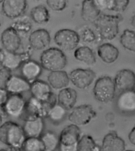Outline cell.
<instances>
[{"instance_id": "obj_1", "label": "cell", "mask_w": 135, "mask_h": 151, "mask_svg": "<svg viewBox=\"0 0 135 151\" xmlns=\"http://www.w3.org/2000/svg\"><path fill=\"white\" fill-rule=\"evenodd\" d=\"M23 127L12 121L4 122L0 127V140L10 149H21L26 139Z\"/></svg>"}, {"instance_id": "obj_2", "label": "cell", "mask_w": 135, "mask_h": 151, "mask_svg": "<svg viewBox=\"0 0 135 151\" xmlns=\"http://www.w3.org/2000/svg\"><path fill=\"white\" fill-rule=\"evenodd\" d=\"M123 19L120 14L100 15L94 22L100 38L108 40L115 39L119 32V24Z\"/></svg>"}, {"instance_id": "obj_3", "label": "cell", "mask_w": 135, "mask_h": 151, "mask_svg": "<svg viewBox=\"0 0 135 151\" xmlns=\"http://www.w3.org/2000/svg\"><path fill=\"white\" fill-rule=\"evenodd\" d=\"M40 65L43 68L52 72L62 70L67 64L66 55L61 50L51 47L44 50L40 57Z\"/></svg>"}, {"instance_id": "obj_4", "label": "cell", "mask_w": 135, "mask_h": 151, "mask_svg": "<svg viewBox=\"0 0 135 151\" xmlns=\"http://www.w3.org/2000/svg\"><path fill=\"white\" fill-rule=\"evenodd\" d=\"M31 46L24 52L21 53H12L1 48L0 52L1 66L12 71L16 70L21 67L26 61L30 60L32 50Z\"/></svg>"}, {"instance_id": "obj_5", "label": "cell", "mask_w": 135, "mask_h": 151, "mask_svg": "<svg viewBox=\"0 0 135 151\" xmlns=\"http://www.w3.org/2000/svg\"><path fill=\"white\" fill-rule=\"evenodd\" d=\"M116 89L114 81L109 76H104L96 81L93 93L95 99L98 101L107 103L113 99Z\"/></svg>"}, {"instance_id": "obj_6", "label": "cell", "mask_w": 135, "mask_h": 151, "mask_svg": "<svg viewBox=\"0 0 135 151\" xmlns=\"http://www.w3.org/2000/svg\"><path fill=\"white\" fill-rule=\"evenodd\" d=\"M53 39L56 45L61 49L71 51L77 47L80 42V37L76 31L64 29L57 31L54 35Z\"/></svg>"}, {"instance_id": "obj_7", "label": "cell", "mask_w": 135, "mask_h": 151, "mask_svg": "<svg viewBox=\"0 0 135 151\" xmlns=\"http://www.w3.org/2000/svg\"><path fill=\"white\" fill-rule=\"evenodd\" d=\"M96 116V112L91 105L82 104L72 109L68 115V119L77 126H84L89 124Z\"/></svg>"}, {"instance_id": "obj_8", "label": "cell", "mask_w": 135, "mask_h": 151, "mask_svg": "<svg viewBox=\"0 0 135 151\" xmlns=\"http://www.w3.org/2000/svg\"><path fill=\"white\" fill-rule=\"evenodd\" d=\"M49 110L43 102L31 97L26 101L21 119L24 122L47 117Z\"/></svg>"}, {"instance_id": "obj_9", "label": "cell", "mask_w": 135, "mask_h": 151, "mask_svg": "<svg viewBox=\"0 0 135 151\" xmlns=\"http://www.w3.org/2000/svg\"><path fill=\"white\" fill-rule=\"evenodd\" d=\"M69 75L72 84L80 89H87L96 77L95 72L91 70L80 68L72 70Z\"/></svg>"}, {"instance_id": "obj_10", "label": "cell", "mask_w": 135, "mask_h": 151, "mask_svg": "<svg viewBox=\"0 0 135 151\" xmlns=\"http://www.w3.org/2000/svg\"><path fill=\"white\" fill-rule=\"evenodd\" d=\"M27 6L25 0H4L2 3V11L8 18L16 19L23 16Z\"/></svg>"}, {"instance_id": "obj_11", "label": "cell", "mask_w": 135, "mask_h": 151, "mask_svg": "<svg viewBox=\"0 0 135 151\" xmlns=\"http://www.w3.org/2000/svg\"><path fill=\"white\" fill-rule=\"evenodd\" d=\"M26 101L22 94H10L4 107L8 116L20 118L25 109Z\"/></svg>"}, {"instance_id": "obj_12", "label": "cell", "mask_w": 135, "mask_h": 151, "mask_svg": "<svg viewBox=\"0 0 135 151\" xmlns=\"http://www.w3.org/2000/svg\"><path fill=\"white\" fill-rule=\"evenodd\" d=\"M1 42L3 49L12 53L17 52L21 46V37L11 26L2 32Z\"/></svg>"}, {"instance_id": "obj_13", "label": "cell", "mask_w": 135, "mask_h": 151, "mask_svg": "<svg viewBox=\"0 0 135 151\" xmlns=\"http://www.w3.org/2000/svg\"><path fill=\"white\" fill-rule=\"evenodd\" d=\"M114 82L116 88L122 92L134 90L135 73L130 70H122L116 74Z\"/></svg>"}, {"instance_id": "obj_14", "label": "cell", "mask_w": 135, "mask_h": 151, "mask_svg": "<svg viewBox=\"0 0 135 151\" xmlns=\"http://www.w3.org/2000/svg\"><path fill=\"white\" fill-rule=\"evenodd\" d=\"M30 46L32 49L43 50L47 49L51 42L48 31L44 29H38L31 32L29 37Z\"/></svg>"}, {"instance_id": "obj_15", "label": "cell", "mask_w": 135, "mask_h": 151, "mask_svg": "<svg viewBox=\"0 0 135 151\" xmlns=\"http://www.w3.org/2000/svg\"><path fill=\"white\" fill-rule=\"evenodd\" d=\"M79 127L73 124L66 126L61 131L59 136V145L72 146L78 145L81 138Z\"/></svg>"}, {"instance_id": "obj_16", "label": "cell", "mask_w": 135, "mask_h": 151, "mask_svg": "<svg viewBox=\"0 0 135 151\" xmlns=\"http://www.w3.org/2000/svg\"><path fill=\"white\" fill-rule=\"evenodd\" d=\"M30 91L32 97L42 102L47 101L53 93L49 84L39 80L31 83Z\"/></svg>"}, {"instance_id": "obj_17", "label": "cell", "mask_w": 135, "mask_h": 151, "mask_svg": "<svg viewBox=\"0 0 135 151\" xmlns=\"http://www.w3.org/2000/svg\"><path fill=\"white\" fill-rule=\"evenodd\" d=\"M42 72V67L41 65L33 60H29L26 61L21 67L22 77L30 84L38 80Z\"/></svg>"}, {"instance_id": "obj_18", "label": "cell", "mask_w": 135, "mask_h": 151, "mask_svg": "<svg viewBox=\"0 0 135 151\" xmlns=\"http://www.w3.org/2000/svg\"><path fill=\"white\" fill-rule=\"evenodd\" d=\"M4 88L10 94H22L30 90L31 84L22 76L12 75Z\"/></svg>"}, {"instance_id": "obj_19", "label": "cell", "mask_w": 135, "mask_h": 151, "mask_svg": "<svg viewBox=\"0 0 135 151\" xmlns=\"http://www.w3.org/2000/svg\"><path fill=\"white\" fill-rule=\"evenodd\" d=\"M118 110L124 113H131L135 111V91L122 92L116 102Z\"/></svg>"}, {"instance_id": "obj_20", "label": "cell", "mask_w": 135, "mask_h": 151, "mask_svg": "<svg viewBox=\"0 0 135 151\" xmlns=\"http://www.w3.org/2000/svg\"><path fill=\"white\" fill-rule=\"evenodd\" d=\"M125 142L115 132H110L106 134L102 141V151H124Z\"/></svg>"}, {"instance_id": "obj_21", "label": "cell", "mask_w": 135, "mask_h": 151, "mask_svg": "<svg viewBox=\"0 0 135 151\" xmlns=\"http://www.w3.org/2000/svg\"><path fill=\"white\" fill-rule=\"evenodd\" d=\"M101 9L97 1H84L81 10V16L82 19L86 22H94L99 17Z\"/></svg>"}, {"instance_id": "obj_22", "label": "cell", "mask_w": 135, "mask_h": 151, "mask_svg": "<svg viewBox=\"0 0 135 151\" xmlns=\"http://www.w3.org/2000/svg\"><path fill=\"white\" fill-rule=\"evenodd\" d=\"M51 88L56 90H62L67 88L70 82L69 75L63 70L51 72L47 77Z\"/></svg>"}, {"instance_id": "obj_23", "label": "cell", "mask_w": 135, "mask_h": 151, "mask_svg": "<svg viewBox=\"0 0 135 151\" xmlns=\"http://www.w3.org/2000/svg\"><path fill=\"white\" fill-rule=\"evenodd\" d=\"M58 103L64 108L67 111L74 107L77 99V93L75 89L66 88L60 90L57 96Z\"/></svg>"}, {"instance_id": "obj_24", "label": "cell", "mask_w": 135, "mask_h": 151, "mask_svg": "<svg viewBox=\"0 0 135 151\" xmlns=\"http://www.w3.org/2000/svg\"><path fill=\"white\" fill-rule=\"evenodd\" d=\"M22 127L27 138H40L45 127L43 118L24 122Z\"/></svg>"}, {"instance_id": "obj_25", "label": "cell", "mask_w": 135, "mask_h": 151, "mask_svg": "<svg viewBox=\"0 0 135 151\" xmlns=\"http://www.w3.org/2000/svg\"><path fill=\"white\" fill-rule=\"evenodd\" d=\"M97 54L103 62L110 64L115 62L117 60L119 52L118 49L114 45L107 43L99 47Z\"/></svg>"}, {"instance_id": "obj_26", "label": "cell", "mask_w": 135, "mask_h": 151, "mask_svg": "<svg viewBox=\"0 0 135 151\" xmlns=\"http://www.w3.org/2000/svg\"><path fill=\"white\" fill-rule=\"evenodd\" d=\"M13 28L20 37H26L30 35L32 29L31 18L28 16H23L16 19L12 24Z\"/></svg>"}, {"instance_id": "obj_27", "label": "cell", "mask_w": 135, "mask_h": 151, "mask_svg": "<svg viewBox=\"0 0 135 151\" xmlns=\"http://www.w3.org/2000/svg\"><path fill=\"white\" fill-rule=\"evenodd\" d=\"M74 56L77 60L88 65H92L96 62L94 52L88 46H81L76 49L74 52Z\"/></svg>"}, {"instance_id": "obj_28", "label": "cell", "mask_w": 135, "mask_h": 151, "mask_svg": "<svg viewBox=\"0 0 135 151\" xmlns=\"http://www.w3.org/2000/svg\"><path fill=\"white\" fill-rule=\"evenodd\" d=\"M30 16L32 21L37 24H46L50 19L48 10L43 5H38L32 8Z\"/></svg>"}, {"instance_id": "obj_29", "label": "cell", "mask_w": 135, "mask_h": 151, "mask_svg": "<svg viewBox=\"0 0 135 151\" xmlns=\"http://www.w3.org/2000/svg\"><path fill=\"white\" fill-rule=\"evenodd\" d=\"M40 139L45 147V151H56L60 144L59 136L51 131L43 133Z\"/></svg>"}, {"instance_id": "obj_30", "label": "cell", "mask_w": 135, "mask_h": 151, "mask_svg": "<svg viewBox=\"0 0 135 151\" xmlns=\"http://www.w3.org/2000/svg\"><path fill=\"white\" fill-rule=\"evenodd\" d=\"M97 2L101 9H106L116 12H123L127 7L130 1L128 0H107L97 1Z\"/></svg>"}, {"instance_id": "obj_31", "label": "cell", "mask_w": 135, "mask_h": 151, "mask_svg": "<svg viewBox=\"0 0 135 151\" xmlns=\"http://www.w3.org/2000/svg\"><path fill=\"white\" fill-rule=\"evenodd\" d=\"M67 111L64 108L57 103L49 111L47 118H48L52 122H61L66 118Z\"/></svg>"}, {"instance_id": "obj_32", "label": "cell", "mask_w": 135, "mask_h": 151, "mask_svg": "<svg viewBox=\"0 0 135 151\" xmlns=\"http://www.w3.org/2000/svg\"><path fill=\"white\" fill-rule=\"evenodd\" d=\"M121 44L128 50L135 52V32L131 30L126 29L120 38Z\"/></svg>"}, {"instance_id": "obj_33", "label": "cell", "mask_w": 135, "mask_h": 151, "mask_svg": "<svg viewBox=\"0 0 135 151\" xmlns=\"http://www.w3.org/2000/svg\"><path fill=\"white\" fill-rule=\"evenodd\" d=\"M22 151H45V147L40 138H26Z\"/></svg>"}, {"instance_id": "obj_34", "label": "cell", "mask_w": 135, "mask_h": 151, "mask_svg": "<svg viewBox=\"0 0 135 151\" xmlns=\"http://www.w3.org/2000/svg\"><path fill=\"white\" fill-rule=\"evenodd\" d=\"M97 145L91 136L83 135L78 144V151H94Z\"/></svg>"}, {"instance_id": "obj_35", "label": "cell", "mask_w": 135, "mask_h": 151, "mask_svg": "<svg viewBox=\"0 0 135 151\" xmlns=\"http://www.w3.org/2000/svg\"><path fill=\"white\" fill-rule=\"evenodd\" d=\"M46 3L48 7L55 11H62L67 5V1L65 0H48Z\"/></svg>"}, {"instance_id": "obj_36", "label": "cell", "mask_w": 135, "mask_h": 151, "mask_svg": "<svg viewBox=\"0 0 135 151\" xmlns=\"http://www.w3.org/2000/svg\"><path fill=\"white\" fill-rule=\"evenodd\" d=\"M12 74V71L5 67H0V86L1 88H5V85Z\"/></svg>"}, {"instance_id": "obj_37", "label": "cell", "mask_w": 135, "mask_h": 151, "mask_svg": "<svg viewBox=\"0 0 135 151\" xmlns=\"http://www.w3.org/2000/svg\"><path fill=\"white\" fill-rule=\"evenodd\" d=\"M95 34L90 29L87 28L84 31L83 39L86 42H92L95 40Z\"/></svg>"}, {"instance_id": "obj_38", "label": "cell", "mask_w": 135, "mask_h": 151, "mask_svg": "<svg viewBox=\"0 0 135 151\" xmlns=\"http://www.w3.org/2000/svg\"><path fill=\"white\" fill-rule=\"evenodd\" d=\"M10 94L5 88L0 89V105L3 106L5 104L9 99Z\"/></svg>"}, {"instance_id": "obj_39", "label": "cell", "mask_w": 135, "mask_h": 151, "mask_svg": "<svg viewBox=\"0 0 135 151\" xmlns=\"http://www.w3.org/2000/svg\"><path fill=\"white\" fill-rule=\"evenodd\" d=\"M59 151H78V145L72 146H66L59 145Z\"/></svg>"}, {"instance_id": "obj_40", "label": "cell", "mask_w": 135, "mask_h": 151, "mask_svg": "<svg viewBox=\"0 0 135 151\" xmlns=\"http://www.w3.org/2000/svg\"><path fill=\"white\" fill-rule=\"evenodd\" d=\"M129 138L130 142L135 146V126L129 133Z\"/></svg>"}, {"instance_id": "obj_41", "label": "cell", "mask_w": 135, "mask_h": 151, "mask_svg": "<svg viewBox=\"0 0 135 151\" xmlns=\"http://www.w3.org/2000/svg\"><path fill=\"white\" fill-rule=\"evenodd\" d=\"M0 111H1V124L3 123V121L9 116L6 111L4 107L0 106Z\"/></svg>"}, {"instance_id": "obj_42", "label": "cell", "mask_w": 135, "mask_h": 151, "mask_svg": "<svg viewBox=\"0 0 135 151\" xmlns=\"http://www.w3.org/2000/svg\"><path fill=\"white\" fill-rule=\"evenodd\" d=\"M131 24L133 27L135 28V13L132 17L131 19Z\"/></svg>"}, {"instance_id": "obj_43", "label": "cell", "mask_w": 135, "mask_h": 151, "mask_svg": "<svg viewBox=\"0 0 135 151\" xmlns=\"http://www.w3.org/2000/svg\"><path fill=\"white\" fill-rule=\"evenodd\" d=\"M10 151H22L21 149H10Z\"/></svg>"}, {"instance_id": "obj_44", "label": "cell", "mask_w": 135, "mask_h": 151, "mask_svg": "<svg viewBox=\"0 0 135 151\" xmlns=\"http://www.w3.org/2000/svg\"><path fill=\"white\" fill-rule=\"evenodd\" d=\"M0 151H10V150H8L4 149H1Z\"/></svg>"}, {"instance_id": "obj_45", "label": "cell", "mask_w": 135, "mask_h": 151, "mask_svg": "<svg viewBox=\"0 0 135 151\" xmlns=\"http://www.w3.org/2000/svg\"><path fill=\"white\" fill-rule=\"evenodd\" d=\"M124 151H134L131 150H125Z\"/></svg>"}]
</instances>
